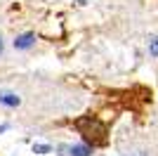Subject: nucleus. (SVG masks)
Listing matches in <instances>:
<instances>
[{"label":"nucleus","mask_w":158,"mask_h":156,"mask_svg":"<svg viewBox=\"0 0 158 156\" xmlns=\"http://www.w3.org/2000/svg\"><path fill=\"white\" fill-rule=\"evenodd\" d=\"M47 151H52L50 144H33V154H47Z\"/></svg>","instance_id":"obj_5"},{"label":"nucleus","mask_w":158,"mask_h":156,"mask_svg":"<svg viewBox=\"0 0 158 156\" xmlns=\"http://www.w3.org/2000/svg\"><path fill=\"white\" fill-rule=\"evenodd\" d=\"M149 54H153V57H158V36L149 43Z\"/></svg>","instance_id":"obj_6"},{"label":"nucleus","mask_w":158,"mask_h":156,"mask_svg":"<svg viewBox=\"0 0 158 156\" xmlns=\"http://www.w3.org/2000/svg\"><path fill=\"white\" fill-rule=\"evenodd\" d=\"M92 154V147L90 144H73L69 149V156H90Z\"/></svg>","instance_id":"obj_4"},{"label":"nucleus","mask_w":158,"mask_h":156,"mask_svg":"<svg viewBox=\"0 0 158 156\" xmlns=\"http://www.w3.org/2000/svg\"><path fill=\"white\" fill-rule=\"evenodd\" d=\"M76 130L92 144H104L106 142V125L102 123L99 118H92V116L78 118V121H76Z\"/></svg>","instance_id":"obj_1"},{"label":"nucleus","mask_w":158,"mask_h":156,"mask_svg":"<svg viewBox=\"0 0 158 156\" xmlns=\"http://www.w3.org/2000/svg\"><path fill=\"white\" fill-rule=\"evenodd\" d=\"M33 43H35V36H33V33H21V36L14 38V47H17V50H28Z\"/></svg>","instance_id":"obj_2"},{"label":"nucleus","mask_w":158,"mask_h":156,"mask_svg":"<svg viewBox=\"0 0 158 156\" xmlns=\"http://www.w3.org/2000/svg\"><path fill=\"white\" fill-rule=\"evenodd\" d=\"M0 104L2 106H19L21 99H19V95H14L10 90H0Z\"/></svg>","instance_id":"obj_3"},{"label":"nucleus","mask_w":158,"mask_h":156,"mask_svg":"<svg viewBox=\"0 0 158 156\" xmlns=\"http://www.w3.org/2000/svg\"><path fill=\"white\" fill-rule=\"evenodd\" d=\"M0 52H2V38H0Z\"/></svg>","instance_id":"obj_7"}]
</instances>
